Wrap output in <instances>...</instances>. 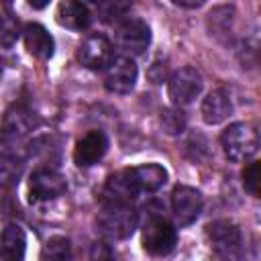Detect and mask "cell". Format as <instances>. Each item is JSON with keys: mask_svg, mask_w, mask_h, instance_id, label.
Listing matches in <instances>:
<instances>
[{"mask_svg": "<svg viewBox=\"0 0 261 261\" xmlns=\"http://www.w3.org/2000/svg\"><path fill=\"white\" fill-rule=\"evenodd\" d=\"M27 234L16 222L8 224L0 234V261H24Z\"/></svg>", "mask_w": 261, "mask_h": 261, "instance_id": "e0dca14e", "label": "cell"}, {"mask_svg": "<svg viewBox=\"0 0 261 261\" xmlns=\"http://www.w3.org/2000/svg\"><path fill=\"white\" fill-rule=\"evenodd\" d=\"M29 6H33V8H45L47 2H29Z\"/></svg>", "mask_w": 261, "mask_h": 261, "instance_id": "4316f807", "label": "cell"}, {"mask_svg": "<svg viewBox=\"0 0 261 261\" xmlns=\"http://www.w3.org/2000/svg\"><path fill=\"white\" fill-rule=\"evenodd\" d=\"M137 75H139L137 63L128 55L112 57L104 73V88L110 94H118V96L130 94L137 84Z\"/></svg>", "mask_w": 261, "mask_h": 261, "instance_id": "ba28073f", "label": "cell"}, {"mask_svg": "<svg viewBox=\"0 0 261 261\" xmlns=\"http://www.w3.org/2000/svg\"><path fill=\"white\" fill-rule=\"evenodd\" d=\"M243 188L251 196H259V161H251L243 169Z\"/></svg>", "mask_w": 261, "mask_h": 261, "instance_id": "cb8c5ba5", "label": "cell"}, {"mask_svg": "<svg viewBox=\"0 0 261 261\" xmlns=\"http://www.w3.org/2000/svg\"><path fill=\"white\" fill-rule=\"evenodd\" d=\"M208 22H210V31L214 35H218V31H228L230 29V22H232V16H234V8L232 6H216L210 14H208Z\"/></svg>", "mask_w": 261, "mask_h": 261, "instance_id": "ffe728a7", "label": "cell"}, {"mask_svg": "<svg viewBox=\"0 0 261 261\" xmlns=\"http://www.w3.org/2000/svg\"><path fill=\"white\" fill-rule=\"evenodd\" d=\"M67 192V179L51 167H39L33 171L29 179V200L31 202H45L55 200Z\"/></svg>", "mask_w": 261, "mask_h": 261, "instance_id": "8992f818", "label": "cell"}, {"mask_svg": "<svg viewBox=\"0 0 261 261\" xmlns=\"http://www.w3.org/2000/svg\"><path fill=\"white\" fill-rule=\"evenodd\" d=\"M202 118L206 124H220L232 114V98L228 90L216 88L202 100Z\"/></svg>", "mask_w": 261, "mask_h": 261, "instance_id": "9a60e30c", "label": "cell"}, {"mask_svg": "<svg viewBox=\"0 0 261 261\" xmlns=\"http://www.w3.org/2000/svg\"><path fill=\"white\" fill-rule=\"evenodd\" d=\"M116 43L130 55H141L151 45V27L137 16H126L116 27Z\"/></svg>", "mask_w": 261, "mask_h": 261, "instance_id": "52a82bcc", "label": "cell"}, {"mask_svg": "<svg viewBox=\"0 0 261 261\" xmlns=\"http://www.w3.org/2000/svg\"><path fill=\"white\" fill-rule=\"evenodd\" d=\"M108 151V137L104 130H88L82 139H77L73 147V161L77 167H90L98 163Z\"/></svg>", "mask_w": 261, "mask_h": 261, "instance_id": "7c38bea8", "label": "cell"}, {"mask_svg": "<svg viewBox=\"0 0 261 261\" xmlns=\"http://www.w3.org/2000/svg\"><path fill=\"white\" fill-rule=\"evenodd\" d=\"M18 39V20L12 14H0V47H12Z\"/></svg>", "mask_w": 261, "mask_h": 261, "instance_id": "7402d4cb", "label": "cell"}, {"mask_svg": "<svg viewBox=\"0 0 261 261\" xmlns=\"http://www.w3.org/2000/svg\"><path fill=\"white\" fill-rule=\"evenodd\" d=\"M202 88H204V82L200 71L196 67L186 65L171 73L167 82V96L175 108H184L202 94Z\"/></svg>", "mask_w": 261, "mask_h": 261, "instance_id": "5b68a950", "label": "cell"}, {"mask_svg": "<svg viewBox=\"0 0 261 261\" xmlns=\"http://www.w3.org/2000/svg\"><path fill=\"white\" fill-rule=\"evenodd\" d=\"M141 243L149 255L163 257L173 251V247L177 243V230L167 218H163L159 214H151L147 218V222L143 224Z\"/></svg>", "mask_w": 261, "mask_h": 261, "instance_id": "277c9868", "label": "cell"}, {"mask_svg": "<svg viewBox=\"0 0 261 261\" xmlns=\"http://www.w3.org/2000/svg\"><path fill=\"white\" fill-rule=\"evenodd\" d=\"M208 241L214 253L222 261H241L243 259V234L241 228L230 220H214L206 226Z\"/></svg>", "mask_w": 261, "mask_h": 261, "instance_id": "3957f363", "label": "cell"}, {"mask_svg": "<svg viewBox=\"0 0 261 261\" xmlns=\"http://www.w3.org/2000/svg\"><path fill=\"white\" fill-rule=\"evenodd\" d=\"M41 261H73L71 243L67 237H51L41 249Z\"/></svg>", "mask_w": 261, "mask_h": 261, "instance_id": "d6986e66", "label": "cell"}, {"mask_svg": "<svg viewBox=\"0 0 261 261\" xmlns=\"http://www.w3.org/2000/svg\"><path fill=\"white\" fill-rule=\"evenodd\" d=\"M126 175L137 196L141 192H157L167 181V169L159 163H143L137 167H128Z\"/></svg>", "mask_w": 261, "mask_h": 261, "instance_id": "4fadbf2b", "label": "cell"}, {"mask_svg": "<svg viewBox=\"0 0 261 261\" xmlns=\"http://www.w3.org/2000/svg\"><path fill=\"white\" fill-rule=\"evenodd\" d=\"M220 145H222L224 155L230 161H234V163L247 161L259 149V135H257L255 126H251L247 122H232L222 130Z\"/></svg>", "mask_w": 261, "mask_h": 261, "instance_id": "7a4b0ae2", "label": "cell"}, {"mask_svg": "<svg viewBox=\"0 0 261 261\" xmlns=\"http://www.w3.org/2000/svg\"><path fill=\"white\" fill-rule=\"evenodd\" d=\"M22 167H24V159L20 147L0 141V184L2 186L16 184L22 173Z\"/></svg>", "mask_w": 261, "mask_h": 261, "instance_id": "ac0fdd59", "label": "cell"}, {"mask_svg": "<svg viewBox=\"0 0 261 261\" xmlns=\"http://www.w3.org/2000/svg\"><path fill=\"white\" fill-rule=\"evenodd\" d=\"M98 12L104 20H124V14L128 12L130 4L128 2H98Z\"/></svg>", "mask_w": 261, "mask_h": 261, "instance_id": "603a6c76", "label": "cell"}, {"mask_svg": "<svg viewBox=\"0 0 261 261\" xmlns=\"http://www.w3.org/2000/svg\"><path fill=\"white\" fill-rule=\"evenodd\" d=\"M33 126H35V116L31 114V110L20 104H14L4 112L2 126H0V141L18 145L20 139L29 135Z\"/></svg>", "mask_w": 261, "mask_h": 261, "instance_id": "8fae6325", "label": "cell"}, {"mask_svg": "<svg viewBox=\"0 0 261 261\" xmlns=\"http://www.w3.org/2000/svg\"><path fill=\"white\" fill-rule=\"evenodd\" d=\"M55 20L59 27L69 29V31H84L90 27L92 22V12L90 6L84 2H73V0H65L57 4V12H55Z\"/></svg>", "mask_w": 261, "mask_h": 261, "instance_id": "2e32d148", "label": "cell"}, {"mask_svg": "<svg viewBox=\"0 0 261 261\" xmlns=\"http://www.w3.org/2000/svg\"><path fill=\"white\" fill-rule=\"evenodd\" d=\"M22 41H24L27 51L41 61H49L55 53V41H53L51 33L39 22H31L24 27Z\"/></svg>", "mask_w": 261, "mask_h": 261, "instance_id": "5bb4252c", "label": "cell"}, {"mask_svg": "<svg viewBox=\"0 0 261 261\" xmlns=\"http://www.w3.org/2000/svg\"><path fill=\"white\" fill-rule=\"evenodd\" d=\"M171 2L181 8H200L204 4V0H171Z\"/></svg>", "mask_w": 261, "mask_h": 261, "instance_id": "484cf974", "label": "cell"}, {"mask_svg": "<svg viewBox=\"0 0 261 261\" xmlns=\"http://www.w3.org/2000/svg\"><path fill=\"white\" fill-rule=\"evenodd\" d=\"M90 261H116V253L106 241H98L90 249Z\"/></svg>", "mask_w": 261, "mask_h": 261, "instance_id": "d4e9b609", "label": "cell"}, {"mask_svg": "<svg viewBox=\"0 0 261 261\" xmlns=\"http://www.w3.org/2000/svg\"><path fill=\"white\" fill-rule=\"evenodd\" d=\"M171 212L177 226H190L202 212V194L192 186H175L171 192Z\"/></svg>", "mask_w": 261, "mask_h": 261, "instance_id": "30bf717a", "label": "cell"}, {"mask_svg": "<svg viewBox=\"0 0 261 261\" xmlns=\"http://www.w3.org/2000/svg\"><path fill=\"white\" fill-rule=\"evenodd\" d=\"M0 75H2V59H0Z\"/></svg>", "mask_w": 261, "mask_h": 261, "instance_id": "83f0119b", "label": "cell"}, {"mask_svg": "<svg viewBox=\"0 0 261 261\" xmlns=\"http://www.w3.org/2000/svg\"><path fill=\"white\" fill-rule=\"evenodd\" d=\"M137 210L133 202H110L102 200V208L96 216V230L106 241H122L137 228Z\"/></svg>", "mask_w": 261, "mask_h": 261, "instance_id": "6da1fadb", "label": "cell"}, {"mask_svg": "<svg viewBox=\"0 0 261 261\" xmlns=\"http://www.w3.org/2000/svg\"><path fill=\"white\" fill-rule=\"evenodd\" d=\"M161 126L167 135H179L186 128V116L179 108H167L161 112Z\"/></svg>", "mask_w": 261, "mask_h": 261, "instance_id": "44dd1931", "label": "cell"}, {"mask_svg": "<svg viewBox=\"0 0 261 261\" xmlns=\"http://www.w3.org/2000/svg\"><path fill=\"white\" fill-rule=\"evenodd\" d=\"M112 53H114V49H112V43L108 41V37L100 35V33H92L77 47V61L86 69L98 71V69L108 67V63L112 61Z\"/></svg>", "mask_w": 261, "mask_h": 261, "instance_id": "9c48e42d", "label": "cell"}]
</instances>
